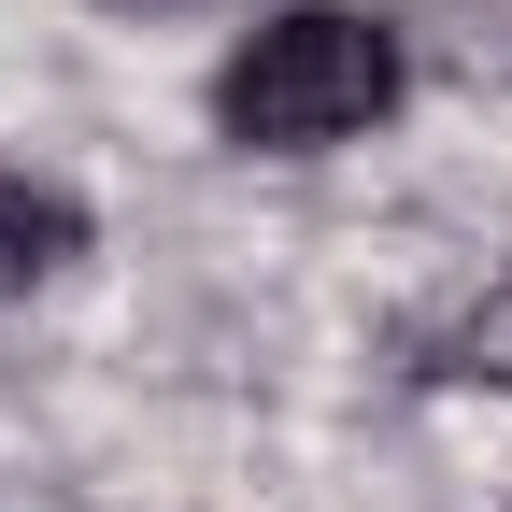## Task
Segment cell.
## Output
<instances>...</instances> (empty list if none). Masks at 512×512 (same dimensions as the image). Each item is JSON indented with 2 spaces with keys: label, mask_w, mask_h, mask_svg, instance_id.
<instances>
[{
  "label": "cell",
  "mask_w": 512,
  "mask_h": 512,
  "mask_svg": "<svg viewBox=\"0 0 512 512\" xmlns=\"http://www.w3.org/2000/svg\"><path fill=\"white\" fill-rule=\"evenodd\" d=\"M72 242H86V214L57 200V185H29V171H0V299H15V285H43V271H57V256H72Z\"/></svg>",
  "instance_id": "obj_2"
},
{
  "label": "cell",
  "mask_w": 512,
  "mask_h": 512,
  "mask_svg": "<svg viewBox=\"0 0 512 512\" xmlns=\"http://www.w3.org/2000/svg\"><path fill=\"white\" fill-rule=\"evenodd\" d=\"M114 15H171V0H114Z\"/></svg>",
  "instance_id": "obj_3"
},
{
  "label": "cell",
  "mask_w": 512,
  "mask_h": 512,
  "mask_svg": "<svg viewBox=\"0 0 512 512\" xmlns=\"http://www.w3.org/2000/svg\"><path fill=\"white\" fill-rule=\"evenodd\" d=\"M384 100H399V29L356 15V0H299V15H271V29L214 72V128H228L242 157L356 143Z\"/></svg>",
  "instance_id": "obj_1"
}]
</instances>
